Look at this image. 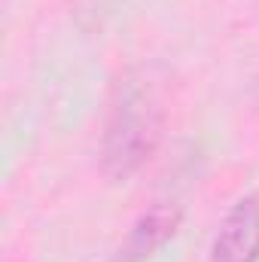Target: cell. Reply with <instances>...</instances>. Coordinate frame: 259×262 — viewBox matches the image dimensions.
I'll use <instances>...</instances> for the list:
<instances>
[{
    "mask_svg": "<svg viewBox=\"0 0 259 262\" xmlns=\"http://www.w3.org/2000/svg\"><path fill=\"white\" fill-rule=\"evenodd\" d=\"M159 134H162V119L153 98L137 82L119 85L110 119L104 125V146H101L104 171L119 180L131 177L156 152Z\"/></svg>",
    "mask_w": 259,
    "mask_h": 262,
    "instance_id": "1",
    "label": "cell"
},
{
    "mask_svg": "<svg viewBox=\"0 0 259 262\" xmlns=\"http://www.w3.org/2000/svg\"><path fill=\"white\" fill-rule=\"evenodd\" d=\"M210 262H259V195H244L220 223Z\"/></svg>",
    "mask_w": 259,
    "mask_h": 262,
    "instance_id": "2",
    "label": "cell"
},
{
    "mask_svg": "<svg viewBox=\"0 0 259 262\" xmlns=\"http://www.w3.org/2000/svg\"><path fill=\"white\" fill-rule=\"evenodd\" d=\"M180 207L174 204H156L146 213L137 216V223L131 226L125 244L119 247L116 262H143L149 259L156 250H162L180 229Z\"/></svg>",
    "mask_w": 259,
    "mask_h": 262,
    "instance_id": "3",
    "label": "cell"
}]
</instances>
